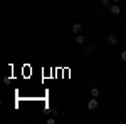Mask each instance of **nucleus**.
Returning <instances> with one entry per match:
<instances>
[{
  "label": "nucleus",
  "instance_id": "nucleus-10",
  "mask_svg": "<svg viewBox=\"0 0 126 124\" xmlns=\"http://www.w3.org/2000/svg\"><path fill=\"white\" fill-rule=\"evenodd\" d=\"M3 84H10V77H3Z\"/></svg>",
  "mask_w": 126,
  "mask_h": 124
},
{
  "label": "nucleus",
  "instance_id": "nucleus-2",
  "mask_svg": "<svg viewBox=\"0 0 126 124\" xmlns=\"http://www.w3.org/2000/svg\"><path fill=\"white\" fill-rule=\"evenodd\" d=\"M116 44H118V37L116 35H113V34L108 35V45H116Z\"/></svg>",
  "mask_w": 126,
  "mask_h": 124
},
{
  "label": "nucleus",
  "instance_id": "nucleus-1",
  "mask_svg": "<svg viewBox=\"0 0 126 124\" xmlns=\"http://www.w3.org/2000/svg\"><path fill=\"white\" fill-rule=\"evenodd\" d=\"M97 106H99V102H97V97L89 99V102H87V109H89V111H94V109H97Z\"/></svg>",
  "mask_w": 126,
  "mask_h": 124
},
{
  "label": "nucleus",
  "instance_id": "nucleus-9",
  "mask_svg": "<svg viewBox=\"0 0 126 124\" xmlns=\"http://www.w3.org/2000/svg\"><path fill=\"white\" fill-rule=\"evenodd\" d=\"M101 2V5H109V0H99Z\"/></svg>",
  "mask_w": 126,
  "mask_h": 124
},
{
  "label": "nucleus",
  "instance_id": "nucleus-7",
  "mask_svg": "<svg viewBox=\"0 0 126 124\" xmlns=\"http://www.w3.org/2000/svg\"><path fill=\"white\" fill-rule=\"evenodd\" d=\"M121 60H123V62H126V49L121 52Z\"/></svg>",
  "mask_w": 126,
  "mask_h": 124
},
{
  "label": "nucleus",
  "instance_id": "nucleus-11",
  "mask_svg": "<svg viewBox=\"0 0 126 124\" xmlns=\"http://www.w3.org/2000/svg\"><path fill=\"white\" fill-rule=\"evenodd\" d=\"M50 114H52V116H56V114H59V112H57V109H50Z\"/></svg>",
  "mask_w": 126,
  "mask_h": 124
},
{
  "label": "nucleus",
  "instance_id": "nucleus-4",
  "mask_svg": "<svg viewBox=\"0 0 126 124\" xmlns=\"http://www.w3.org/2000/svg\"><path fill=\"white\" fill-rule=\"evenodd\" d=\"M81 29H82V27H81V24H74V25H72V32H74L76 35L81 32Z\"/></svg>",
  "mask_w": 126,
  "mask_h": 124
},
{
  "label": "nucleus",
  "instance_id": "nucleus-13",
  "mask_svg": "<svg viewBox=\"0 0 126 124\" xmlns=\"http://www.w3.org/2000/svg\"><path fill=\"white\" fill-rule=\"evenodd\" d=\"M113 2H116V3H118V2H119V0H113Z\"/></svg>",
  "mask_w": 126,
  "mask_h": 124
},
{
  "label": "nucleus",
  "instance_id": "nucleus-3",
  "mask_svg": "<svg viewBox=\"0 0 126 124\" xmlns=\"http://www.w3.org/2000/svg\"><path fill=\"white\" fill-rule=\"evenodd\" d=\"M119 12H121V7L119 5H111V14L113 15H119Z\"/></svg>",
  "mask_w": 126,
  "mask_h": 124
},
{
  "label": "nucleus",
  "instance_id": "nucleus-5",
  "mask_svg": "<svg viewBox=\"0 0 126 124\" xmlns=\"http://www.w3.org/2000/svg\"><path fill=\"white\" fill-rule=\"evenodd\" d=\"M84 42H86V39L78 34V35H76V44H79V45H81V44H84Z\"/></svg>",
  "mask_w": 126,
  "mask_h": 124
},
{
  "label": "nucleus",
  "instance_id": "nucleus-8",
  "mask_svg": "<svg viewBox=\"0 0 126 124\" xmlns=\"http://www.w3.org/2000/svg\"><path fill=\"white\" fill-rule=\"evenodd\" d=\"M47 124H56V119H54V117H49V119H47Z\"/></svg>",
  "mask_w": 126,
  "mask_h": 124
},
{
  "label": "nucleus",
  "instance_id": "nucleus-6",
  "mask_svg": "<svg viewBox=\"0 0 126 124\" xmlns=\"http://www.w3.org/2000/svg\"><path fill=\"white\" fill-rule=\"evenodd\" d=\"M91 97H99V89L97 87H93L91 89Z\"/></svg>",
  "mask_w": 126,
  "mask_h": 124
},
{
  "label": "nucleus",
  "instance_id": "nucleus-12",
  "mask_svg": "<svg viewBox=\"0 0 126 124\" xmlns=\"http://www.w3.org/2000/svg\"><path fill=\"white\" fill-rule=\"evenodd\" d=\"M93 49H94V45H87V47H86V50H87V52H91Z\"/></svg>",
  "mask_w": 126,
  "mask_h": 124
}]
</instances>
